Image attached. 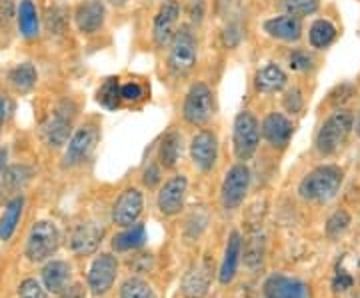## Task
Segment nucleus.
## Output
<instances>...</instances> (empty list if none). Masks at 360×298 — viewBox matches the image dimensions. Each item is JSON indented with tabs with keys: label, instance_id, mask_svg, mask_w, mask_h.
I'll list each match as a JSON object with an SVG mask.
<instances>
[{
	"label": "nucleus",
	"instance_id": "obj_7",
	"mask_svg": "<svg viewBox=\"0 0 360 298\" xmlns=\"http://www.w3.org/2000/svg\"><path fill=\"white\" fill-rule=\"evenodd\" d=\"M250 184V170L245 164H234L222 182V205L226 210H234L243 205Z\"/></svg>",
	"mask_w": 360,
	"mask_h": 298
},
{
	"label": "nucleus",
	"instance_id": "obj_28",
	"mask_svg": "<svg viewBox=\"0 0 360 298\" xmlns=\"http://www.w3.org/2000/svg\"><path fill=\"white\" fill-rule=\"evenodd\" d=\"M8 80L13 84L16 91L20 92H28L39 80V72L37 68L30 65V63H25V65L14 66L13 70L8 72Z\"/></svg>",
	"mask_w": 360,
	"mask_h": 298
},
{
	"label": "nucleus",
	"instance_id": "obj_42",
	"mask_svg": "<svg viewBox=\"0 0 360 298\" xmlns=\"http://www.w3.org/2000/svg\"><path fill=\"white\" fill-rule=\"evenodd\" d=\"M352 94H354V86H352V84H342V86L336 89V92H333V98H330V101L335 104L345 103V101H348Z\"/></svg>",
	"mask_w": 360,
	"mask_h": 298
},
{
	"label": "nucleus",
	"instance_id": "obj_16",
	"mask_svg": "<svg viewBox=\"0 0 360 298\" xmlns=\"http://www.w3.org/2000/svg\"><path fill=\"white\" fill-rule=\"evenodd\" d=\"M210 280H212V266H210V262L205 260L186 273V276L182 278L180 290H182L184 298H202L208 292Z\"/></svg>",
	"mask_w": 360,
	"mask_h": 298
},
{
	"label": "nucleus",
	"instance_id": "obj_25",
	"mask_svg": "<svg viewBox=\"0 0 360 298\" xmlns=\"http://www.w3.org/2000/svg\"><path fill=\"white\" fill-rule=\"evenodd\" d=\"M18 28L25 39L39 37V13L32 0H22L18 6Z\"/></svg>",
	"mask_w": 360,
	"mask_h": 298
},
{
	"label": "nucleus",
	"instance_id": "obj_41",
	"mask_svg": "<svg viewBox=\"0 0 360 298\" xmlns=\"http://www.w3.org/2000/svg\"><path fill=\"white\" fill-rule=\"evenodd\" d=\"M186 11H188L193 20L200 22L202 14H205V0H186Z\"/></svg>",
	"mask_w": 360,
	"mask_h": 298
},
{
	"label": "nucleus",
	"instance_id": "obj_30",
	"mask_svg": "<svg viewBox=\"0 0 360 298\" xmlns=\"http://www.w3.org/2000/svg\"><path fill=\"white\" fill-rule=\"evenodd\" d=\"M96 101L101 106H104L106 110H116L120 104V82L118 78H106L103 82V86L96 92Z\"/></svg>",
	"mask_w": 360,
	"mask_h": 298
},
{
	"label": "nucleus",
	"instance_id": "obj_37",
	"mask_svg": "<svg viewBox=\"0 0 360 298\" xmlns=\"http://www.w3.org/2000/svg\"><path fill=\"white\" fill-rule=\"evenodd\" d=\"M120 98L124 103H139L144 98V89H142L139 82H129V84H122L120 86Z\"/></svg>",
	"mask_w": 360,
	"mask_h": 298
},
{
	"label": "nucleus",
	"instance_id": "obj_35",
	"mask_svg": "<svg viewBox=\"0 0 360 298\" xmlns=\"http://www.w3.org/2000/svg\"><path fill=\"white\" fill-rule=\"evenodd\" d=\"M18 298H49L46 290L40 286L39 280L34 278H26L25 283L18 288Z\"/></svg>",
	"mask_w": 360,
	"mask_h": 298
},
{
	"label": "nucleus",
	"instance_id": "obj_22",
	"mask_svg": "<svg viewBox=\"0 0 360 298\" xmlns=\"http://www.w3.org/2000/svg\"><path fill=\"white\" fill-rule=\"evenodd\" d=\"M42 280H44L46 290L60 294L68 288V283H70V266L63 260H52L42 268Z\"/></svg>",
	"mask_w": 360,
	"mask_h": 298
},
{
	"label": "nucleus",
	"instance_id": "obj_36",
	"mask_svg": "<svg viewBox=\"0 0 360 298\" xmlns=\"http://www.w3.org/2000/svg\"><path fill=\"white\" fill-rule=\"evenodd\" d=\"M288 66L296 70V72H302V70H309L312 66V56L307 51H292L288 54Z\"/></svg>",
	"mask_w": 360,
	"mask_h": 298
},
{
	"label": "nucleus",
	"instance_id": "obj_13",
	"mask_svg": "<svg viewBox=\"0 0 360 298\" xmlns=\"http://www.w3.org/2000/svg\"><path fill=\"white\" fill-rule=\"evenodd\" d=\"M186 188H188V181L186 176H172L170 181L162 186L160 195H158V208L160 212H165L168 216L179 214L182 207H184V196H186Z\"/></svg>",
	"mask_w": 360,
	"mask_h": 298
},
{
	"label": "nucleus",
	"instance_id": "obj_14",
	"mask_svg": "<svg viewBox=\"0 0 360 298\" xmlns=\"http://www.w3.org/2000/svg\"><path fill=\"white\" fill-rule=\"evenodd\" d=\"M96 129L94 127H82L75 132V136L70 138L68 148L65 155V167H77L80 164L86 156L90 155V150L96 144Z\"/></svg>",
	"mask_w": 360,
	"mask_h": 298
},
{
	"label": "nucleus",
	"instance_id": "obj_34",
	"mask_svg": "<svg viewBox=\"0 0 360 298\" xmlns=\"http://www.w3.org/2000/svg\"><path fill=\"white\" fill-rule=\"evenodd\" d=\"M348 224H350V214H348L347 210H336L335 214L328 219V222H326V234L333 236V238L340 236L348 228Z\"/></svg>",
	"mask_w": 360,
	"mask_h": 298
},
{
	"label": "nucleus",
	"instance_id": "obj_39",
	"mask_svg": "<svg viewBox=\"0 0 360 298\" xmlns=\"http://www.w3.org/2000/svg\"><path fill=\"white\" fill-rule=\"evenodd\" d=\"M352 285H354V278L345 268H338L335 274V280H333L335 292H347L348 288H352Z\"/></svg>",
	"mask_w": 360,
	"mask_h": 298
},
{
	"label": "nucleus",
	"instance_id": "obj_9",
	"mask_svg": "<svg viewBox=\"0 0 360 298\" xmlns=\"http://www.w3.org/2000/svg\"><path fill=\"white\" fill-rule=\"evenodd\" d=\"M72 106L68 103H63L44 124H42V138L51 146H63L68 141V132L72 127Z\"/></svg>",
	"mask_w": 360,
	"mask_h": 298
},
{
	"label": "nucleus",
	"instance_id": "obj_45",
	"mask_svg": "<svg viewBox=\"0 0 360 298\" xmlns=\"http://www.w3.org/2000/svg\"><path fill=\"white\" fill-rule=\"evenodd\" d=\"M6 115H8V103L4 96H0V129H2V122L6 120Z\"/></svg>",
	"mask_w": 360,
	"mask_h": 298
},
{
	"label": "nucleus",
	"instance_id": "obj_38",
	"mask_svg": "<svg viewBox=\"0 0 360 298\" xmlns=\"http://www.w3.org/2000/svg\"><path fill=\"white\" fill-rule=\"evenodd\" d=\"M284 108L288 110V112H300L302 110V92L298 91V89H292L290 92H286V96H284Z\"/></svg>",
	"mask_w": 360,
	"mask_h": 298
},
{
	"label": "nucleus",
	"instance_id": "obj_44",
	"mask_svg": "<svg viewBox=\"0 0 360 298\" xmlns=\"http://www.w3.org/2000/svg\"><path fill=\"white\" fill-rule=\"evenodd\" d=\"M58 298H84V288L80 285L68 286L65 292H60V297Z\"/></svg>",
	"mask_w": 360,
	"mask_h": 298
},
{
	"label": "nucleus",
	"instance_id": "obj_46",
	"mask_svg": "<svg viewBox=\"0 0 360 298\" xmlns=\"http://www.w3.org/2000/svg\"><path fill=\"white\" fill-rule=\"evenodd\" d=\"M6 158H8V153L6 148H0V176L6 172Z\"/></svg>",
	"mask_w": 360,
	"mask_h": 298
},
{
	"label": "nucleus",
	"instance_id": "obj_10",
	"mask_svg": "<svg viewBox=\"0 0 360 298\" xmlns=\"http://www.w3.org/2000/svg\"><path fill=\"white\" fill-rule=\"evenodd\" d=\"M180 4L176 0H165V4L160 6V11L155 18V28H153V37H155L156 46H167L168 42H172L176 34V25H179Z\"/></svg>",
	"mask_w": 360,
	"mask_h": 298
},
{
	"label": "nucleus",
	"instance_id": "obj_17",
	"mask_svg": "<svg viewBox=\"0 0 360 298\" xmlns=\"http://www.w3.org/2000/svg\"><path fill=\"white\" fill-rule=\"evenodd\" d=\"M103 234L104 228L98 226L96 222H82L70 234V248L77 254H90L98 248Z\"/></svg>",
	"mask_w": 360,
	"mask_h": 298
},
{
	"label": "nucleus",
	"instance_id": "obj_43",
	"mask_svg": "<svg viewBox=\"0 0 360 298\" xmlns=\"http://www.w3.org/2000/svg\"><path fill=\"white\" fill-rule=\"evenodd\" d=\"M142 181L146 186H156L158 182H160V169L156 167V164H150L148 169L144 170V176H142Z\"/></svg>",
	"mask_w": 360,
	"mask_h": 298
},
{
	"label": "nucleus",
	"instance_id": "obj_26",
	"mask_svg": "<svg viewBox=\"0 0 360 298\" xmlns=\"http://www.w3.org/2000/svg\"><path fill=\"white\" fill-rule=\"evenodd\" d=\"M180 153H182V136L179 132H168L167 136L162 138L160 143V150H158V156H160V164L165 169H172L176 162H179Z\"/></svg>",
	"mask_w": 360,
	"mask_h": 298
},
{
	"label": "nucleus",
	"instance_id": "obj_24",
	"mask_svg": "<svg viewBox=\"0 0 360 298\" xmlns=\"http://www.w3.org/2000/svg\"><path fill=\"white\" fill-rule=\"evenodd\" d=\"M22 207H25V198L22 196H14L13 200L4 208V214L0 219V240H8L16 231V224L22 216Z\"/></svg>",
	"mask_w": 360,
	"mask_h": 298
},
{
	"label": "nucleus",
	"instance_id": "obj_31",
	"mask_svg": "<svg viewBox=\"0 0 360 298\" xmlns=\"http://www.w3.org/2000/svg\"><path fill=\"white\" fill-rule=\"evenodd\" d=\"M2 190H6V195H13L18 193L26 182L30 181L32 176V170L26 169V167H13L2 174Z\"/></svg>",
	"mask_w": 360,
	"mask_h": 298
},
{
	"label": "nucleus",
	"instance_id": "obj_21",
	"mask_svg": "<svg viewBox=\"0 0 360 298\" xmlns=\"http://www.w3.org/2000/svg\"><path fill=\"white\" fill-rule=\"evenodd\" d=\"M284 86H286V72L274 63H269L262 68H258L255 74V89L262 94L283 91Z\"/></svg>",
	"mask_w": 360,
	"mask_h": 298
},
{
	"label": "nucleus",
	"instance_id": "obj_33",
	"mask_svg": "<svg viewBox=\"0 0 360 298\" xmlns=\"http://www.w3.org/2000/svg\"><path fill=\"white\" fill-rule=\"evenodd\" d=\"M120 298H155V292L141 278H129L120 288Z\"/></svg>",
	"mask_w": 360,
	"mask_h": 298
},
{
	"label": "nucleus",
	"instance_id": "obj_27",
	"mask_svg": "<svg viewBox=\"0 0 360 298\" xmlns=\"http://www.w3.org/2000/svg\"><path fill=\"white\" fill-rule=\"evenodd\" d=\"M144 242H146V228H144V224H134V226H130L129 231L115 236L112 247L118 252H124V250L141 248Z\"/></svg>",
	"mask_w": 360,
	"mask_h": 298
},
{
	"label": "nucleus",
	"instance_id": "obj_2",
	"mask_svg": "<svg viewBox=\"0 0 360 298\" xmlns=\"http://www.w3.org/2000/svg\"><path fill=\"white\" fill-rule=\"evenodd\" d=\"M352 127H354L352 115L348 110H336L335 115L326 118V122L322 124L316 134V150L324 156L336 153L342 144L347 143Z\"/></svg>",
	"mask_w": 360,
	"mask_h": 298
},
{
	"label": "nucleus",
	"instance_id": "obj_11",
	"mask_svg": "<svg viewBox=\"0 0 360 298\" xmlns=\"http://www.w3.org/2000/svg\"><path fill=\"white\" fill-rule=\"evenodd\" d=\"M116 273H118V262L115 257L110 254H101L98 259L92 262L89 273V288L92 294H104L108 292L116 280Z\"/></svg>",
	"mask_w": 360,
	"mask_h": 298
},
{
	"label": "nucleus",
	"instance_id": "obj_32",
	"mask_svg": "<svg viewBox=\"0 0 360 298\" xmlns=\"http://www.w3.org/2000/svg\"><path fill=\"white\" fill-rule=\"evenodd\" d=\"M283 11L290 16H309V14H314L321 6V0H283L281 2Z\"/></svg>",
	"mask_w": 360,
	"mask_h": 298
},
{
	"label": "nucleus",
	"instance_id": "obj_23",
	"mask_svg": "<svg viewBox=\"0 0 360 298\" xmlns=\"http://www.w3.org/2000/svg\"><path fill=\"white\" fill-rule=\"evenodd\" d=\"M240 248H243V240H240V234L232 233L229 238V245H226V252H224V260H222V266H220L219 278L222 285H231L236 276L238 271V260H240Z\"/></svg>",
	"mask_w": 360,
	"mask_h": 298
},
{
	"label": "nucleus",
	"instance_id": "obj_6",
	"mask_svg": "<svg viewBox=\"0 0 360 298\" xmlns=\"http://www.w3.org/2000/svg\"><path fill=\"white\" fill-rule=\"evenodd\" d=\"M260 143L258 120L250 112H240L234 120V155L238 160H248L257 153Z\"/></svg>",
	"mask_w": 360,
	"mask_h": 298
},
{
	"label": "nucleus",
	"instance_id": "obj_3",
	"mask_svg": "<svg viewBox=\"0 0 360 298\" xmlns=\"http://www.w3.org/2000/svg\"><path fill=\"white\" fill-rule=\"evenodd\" d=\"M196 56H198V48H196V39L191 32L188 26L180 28L174 34L172 44H170V52H168V68L172 74L176 77H184L188 74L196 65Z\"/></svg>",
	"mask_w": 360,
	"mask_h": 298
},
{
	"label": "nucleus",
	"instance_id": "obj_47",
	"mask_svg": "<svg viewBox=\"0 0 360 298\" xmlns=\"http://www.w3.org/2000/svg\"><path fill=\"white\" fill-rule=\"evenodd\" d=\"M112 4H116V6H122V4H127V0H110Z\"/></svg>",
	"mask_w": 360,
	"mask_h": 298
},
{
	"label": "nucleus",
	"instance_id": "obj_12",
	"mask_svg": "<svg viewBox=\"0 0 360 298\" xmlns=\"http://www.w3.org/2000/svg\"><path fill=\"white\" fill-rule=\"evenodd\" d=\"M142 207H144V200H142L141 190L129 188V190H124L122 195L118 196V200L115 202L112 221L118 226H132L142 214Z\"/></svg>",
	"mask_w": 360,
	"mask_h": 298
},
{
	"label": "nucleus",
	"instance_id": "obj_8",
	"mask_svg": "<svg viewBox=\"0 0 360 298\" xmlns=\"http://www.w3.org/2000/svg\"><path fill=\"white\" fill-rule=\"evenodd\" d=\"M191 158H193L194 167L200 169L202 172L212 170L219 158V138L214 132L210 130H200L196 132L191 141Z\"/></svg>",
	"mask_w": 360,
	"mask_h": 298
},
{
	"label": "nucleus",
	"instance_id": "obj_20",
	"mask_svg": "<svg viewBox=\"0 0 360 298\" xmlns=\"http://www.w3.org/2000/svg\"><path fill=\"white\" fill-rule=\"evenodd\" d=\"M264 32L276 40H284V42H296L302 37V22L300 18L284 14V16H274L264 22Z\"/></svg>",
	"mask_w": 360,
	"mask_h": 298
},
{
	"label": "nucleus",
	"instance_id": "obj_1",
	"mask_svg": "<svg viewBox=\"0 0 360 298\" xmlns=\"http://www.w3.org/2000/svg\"><path fill=\"white\" fill-rule=\"evenodd\" d=\"M340 184H342V170L333 164H326V167H319L312 170L309 176L300 182L298 193L304 200L326 202V200L335 198Z\"/></svg>",
	"mask_w": 360,
	"mask_h": 298
},
{
	"label": "nucleus",
	"instance_id": "obj_40",
	"mask_svg": "<svg viewBox=\"0 0 360 298\" xmlns=\"http://www.w3.org/2000/svg\"><path fill=\"white\" fill-rule=\"evenodd\" d=\"M245 257L246 264H248L250 268H255V266H258V264L262 262V248L258 245V238H252V240H250V248H248V252H246Z\"/></svg>",
	"mask_w": 360,
	"mask_h": 298
},
{
	"label": "nucleus",
	"instance_id": "obj_48",
	"mask_svg": "<svg viewBox=\"0 0 360 298\" xmlns=\"http://www.w3.org/2000/svg\"><path fill=\"white\" fill-rule=\"evenodd\" d=\"M356 134L360 136V112H359V118H356Z\"/></svg>",
	"mask_w": 360,
	"mask_h": 298
},
{
	"label": "nucleus",
	"instance_id": "obj_5",
	"mask_svg": "<svg viewBox=\"0 0 360 298\" xmlns=\"http://www.w3.org/2000/svg\"><path fill=\"white\" fill-rule=\"evenodd\" d=\"M58 242H60V236H58V231L52 222H37L28 234V240H26V257L32 262H42L56 252Z\"/></svg>",
	"mask_w": 360,
	"mask_h": 298
},
{
	"label": "nucleus",
	"instance_id": "obj_19",
	"mask_svg": "<svg viewBox=\"0 0 360 298\" xmlns=\"http://www.w3.org/2000/svg\"><path fill=\"white\" fill-rule=\"evenodd\" d=\"M77 26L82 34H94L98 32L104 25L106 18V8L101 0H89L84 4H80L77 8Z\"/></svg>",
	"mask_w": 360,
	"mask_h": 298
},
{
	"label": "nucleus",
	"instance_id": "obj_4",
	"mask_svg": "<svg viewBox=\"0 0 360 298\" xmlns=\"http://www.w3.org/2000/svg\"><path fill=\"white\" fill-rule=\"evenodd\" d=\"M184 120L194 127H205L206 122L214 115V98L212 91L205 82H194L191 91L186 92L184 106H182Z\"/></svg>",
	"mask_w": 360,
	"mask_h": 298
},
{
	"label": "nucleus",
	"instance_id": "obj_29",
	"mask_svg": "<svg viewBox=\"0 0 360 298\" xmlns=\"http://www.w3.org/2000/svg\"><path fill=\"white\" fill-rule=\"evenodd\" d=\"M309 39L310 44L314 46V48H326V46H330L336 39V26L333 22H328V20H316L314 25L310 26V32H309Z\"/></svg>",
	"mask_w": 360,
	"mask_h": 298
},
{
	"label": "nucleus",
	"instance_id": "obj_18",
	"mask_svg": "<svg viewBox=\"0 0 360 298\" xmlns=\"http://www.w3.org/2000/svg\"><path fill=\"white\" fill-rule=\"evenodd\" d=\"M292 122L281 112H270L269 117L262 120V136L272 144L274 148H284L290 143L292 136Z\"/></svg>",
	"mask_w": 360,
	"mask_h": 298
},
{
	"label": "nucleus",
	"instance_id": "obj_15",
	"mask_svg": "<svg viewBox=\"0 0 360 298\" xmlns=\"http://www.w3.org/2000/svg\"><path fill=\"white\" fill-rule=\"evenodd\" d=\"M266 298H309V286L298 278L274 274L264 283Z\"/></svg>",
	"mask_w": 360,
	"mask_h": 298
}]
</instances>
